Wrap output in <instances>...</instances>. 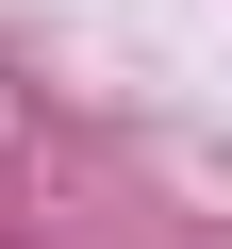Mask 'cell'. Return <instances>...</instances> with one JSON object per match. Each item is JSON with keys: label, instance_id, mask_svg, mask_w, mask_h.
Listing matches in <instances>:
<instances>
[{"label": "cell", "instance_id": "6da1fadb", "mask_svg": "<svg viewBox=\"0 0 232 249\" xmlns=\"http://www.w3.org/2000/svg\"><path fill=\"white\" fill-rule=\"evenodd\" d=\"M0 249H17V232H0Z\"/></svg>", "mask_w": 232, "mask_h": 249}]
</instances>
